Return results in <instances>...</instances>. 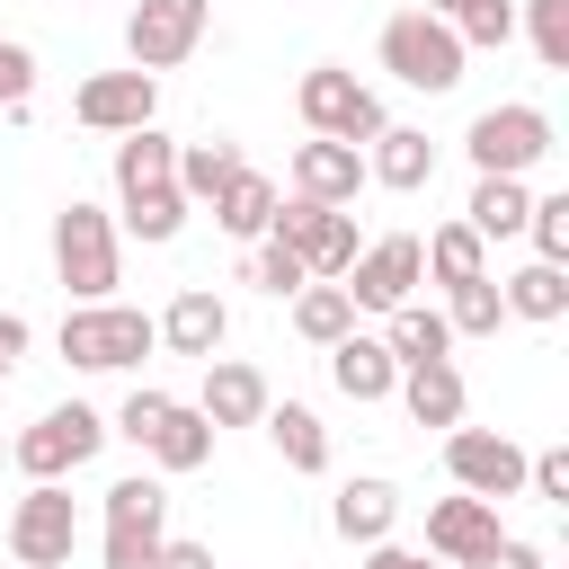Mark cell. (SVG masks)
<instances>
[{
  "label": "cell",
  "mask_w": 569,
  "mask_h": 569,
  "mask_svg": "<svg viewBox=\"0 0 569 569\" xmlns=\"http://www.w3.org/2000/svg\"><path fill=\"white\" fill-rule=\"evenodd\" d=\"M525 36H533L542 71H569V0H525Z\"/></svg>",
  "instance_id": "cell-35"
},
{
  "label": "cell",
  "mask_w": 569,
  "mask_h": 569,
  "mask_svg": "<svg viewBox=\"0 0 569 569\" xmlns=\"http://www.w3.org/2000/svg\"><path fill=\"white\" fill-rule=\"evenodd\" d=\"M53 276H62L71 302H107L116 276H124V258H116V222H107L89 196H71V204L53 213Z\"/></svg>",
  "instance_id": "cell-1"
},
{
  "label": "cell",
  "mask_w": 569,
  "mask_h": 569,
  "mask_svg": "<svg viewBox=\"0 0 569 569\" xmlns=\"http://www.w3.org/2000/svg\"><path fill=\"white\" fill-rule=\"evenodd\" d=\"M196 409L213 418V436H222V427H258V418H267V373L240 365V356H204V391H196Z\"/></svg>",
  "instance_id": "cell-15"
},
{
  "label": "cell",
  "mask_w": 569,
  "mask_h": 569,
  "mask_svg": "<svg viewBox=\"0 0 569 569\" xmlns=\"http://www.w3.org/2000/svg\"><path fill=\"white\" fill-rule=\"evenodd\" d=\"M9 569H18V560H9Z\"/></svg>",
  "instance_id": "cell-47"
},
{
  "label": "cell",
  "mask_w": 569,
  "mask_h": 569,
  "mask_svg": "<svg viewBox=\"0 0 569 569\" xmlns=\"http://www.w3.org/2000/svg\"><path fill=\"white\" fill-rule=\"evenodd\" d=\"M329 525H338V542H382L400 525V489L391 480H347L338 507H329Z\"/></svg>",
  "instance_id": "cell-23"
},
{
  "label": "cell",
  "mask_w": 569,
  "mask_h": 569,
  "mask_svg": "<svg viewBox=\"0 0 569 569\" xmlns=\"http://www.w3.org/2000/svg\"><path fill=\"white\" fill-rule=\"evenodd\" d=\"M160 347V329L133 311V302H71L62 311V356L80 365V373H124V365H142Z\"/></svg>",
  "instance_id": "cell-3"
},
{
  "label": "cell",
  "mask_w": 569,
  "mask_h": 569,
  "mask_svg": "<svg viewBox=\"0 0 569 569\" xmlns=\"http://www.w3.org/2000/svg\"><path fill=\"white\" fill-rule=\"evenodd\" d=\"M231 169H240V142L213 133V142H178V169H169V178H178L187 204H213V196L231 187Z\"/></svg>",
  "instance_id": "cell-26"
},
{
  "label": "cell",
  "mask_w": 569,
  "mask_h": 569,
  "mask_svg": "<svg viewBox=\"0 0 569 569\" xmlns=\"http://www.w3.org/2000/svg\"><path fill=\"white\" fill-rule=\"evenodd\" d=\"M276 204H284V196H276V178H258V169L240 160V169H231V187L213 196V222H222L231 240H267V222H276Z\"/></svg>",
  "instance_id": "cell-21"
},
{
  "label": "cell",
  "mask_w": 569,
  "mask_h": 569,
  "mask_svg": "<svg viewBox=\"0 0 569 569\" xmlns=\"http://www.w3.org/2000/svg\"><path fill=\"white\" fill-rule=\"evenodd\" d=\"M391 329H382V347H391V365H436V356H453V329H445V311H427V302H400V311H382Z\"/></svg>",
  "instance_id": "cell-24"
},
{
  "label": "cell",
  "mask_w": 569,
  "mask_h": 569,
  "mask_svg": "<svg viewBox=\"0 0 569 569\" xmlns=\"http://www.w3.org/2000/svg\"><path fill=\"white\" fill-rule=\"evenodd\" d=\"M418 9H436V18H445V27H453V18H462V0H418Z\"/></svg>",
  "instance_id": "cell-45"
},
{
  "label": "cell",
  "mask_w": 569,
  "mask_h": 569,
  "mask_svg": "<svg viewBox=\"0 0 569 569\" xmlns=\"http://www.w3.org/2000/svg\"><path fill=\"white\" fill-rule=\"evenodd\" d=\"M160 471H204L213 462V418L204 409H187V400H169V418L151 427V445H142Z\"/></svg>",
  "instance_id": "cell-22"
},
{
  "label": "cell",
  "mask_w": 569,
  "mask_h": 569,
  "mask_svg": "<svg viewBox=\"0 0 569 569\" xmlns=\"http://www.w3.org/2000/svg\"><path fill=\"white\" fill-rule=\"evenodd\" d=\"M329 382H338L347 400H391V382H400V365H391V347H382V338H365V329H347V338L329 347Z\"/></svg>",
  "instance_id": "cell-19"
},
{
  "label": "cell",
  "mask_w": 569,
  "mask_h": 569,
  "mask_svg": "<svg viewBox=\"0 0 569 569\" xmlns=\"http://www.w3.org/2000/svg\"><path fill=\"white\" fill-rule=\"evenodd\" d=\"M293 329H302L311 347H338V338L356 329V302H347V284H329V276H311V284L293 293Z\"/></svg>",
  "instance_id": "cell-30"
},
{
  "label": "cell",
  "mask_w": 569,
  "mask_h": 569,
  "mask_svg": "<svg viewBox=\"0 0 569 569\" xmlns=\"http://www.w3.org/2000/svg\"><path fill=\"white\" fill-rule=\"evenodd\" d=\"M27 338H36V329H27L18 311H0V382H9L18 365H27Z\"/></svg>",
  "instance_id": "cell-41"
},
{
  "label": "cell",
  "mask_w": 569,
  "mask_h": 569,
  "mask_svg": "<svg viewBox=\"0 0 569 569\" xmlns=\"http://www.w3.org/2000/svg\"><path fill=\"white\" fill-rule=\"evenodd\" d=\"M169 418V391H124V409H116V436H133V445H151V427Z\"/></svg>",
  "instance_id": "cell-38"
},
{
  "label": "cell",
  "mask_w": 569,
  "mask_h": 569,
  "mask_svg": "<svg viewBox=\"0 0 569 569\" xmlns=\"http://www.w3.org/2000/svg\"><path fill=\"white\" fill-rule=\"evenodd\" d=\"M525 489L560 507V498H569V453H560V445H551V453H525Z\"/></svg>",
  "instance_id": "cell-39"
},
{
  "label": "cell",
  "mask_w": 569,
  "mask_h": 569,
  "mask_svg": "<svg viewBox=\"0 0 569 569\" xmlns=\"http://www.w3.org/2000/svg\"><path fill=\"white\" fill-rule=\"evenodd\" d=\"M365 569H427V560L400 551V542H365Z\"/></svg>",
  "instance_id": "cell-44"
},
{
  "label": "cell",
  "mask_w": 569,
  "mask_h": 569,
  "mask_svg": "<svg viewBox=\"0 0 569 569\" xmlns=\"http://www.w3.org/2000/svg\"><path fill=\"white\" fill-rule=\"evenodd\" d=\"M0 462H9V445H0Z\"/></svg>",
  "instance_id": "cell-46"
},
{
  "label": "cell",
  "mask_w": 569,
  "mask_h": 569,
  "mask_svg": "<svg viewBox=\"0 0 569 569\" xmlns=\"http://www.w3.org/2000/svg\"><path fill=\"white\" fill-rule=\"evenodd\" d=\"M427 551H436L445 569H480V560L498 551V507L471 498V489H462V498H436V507H427Z\"/></svg>",
  "instance_id": "cell-13"
},
{
  "label": "cell",
  "mask_w": 569,
  "mask_h": 569,
  "mask_svg": "<svg viewBox=\"0 0 569 569\" xmlns=\"http://www.w3.org/2000/svg\"><path fill=\"white\" fill-rule=\"evenodd\" d=\"M525 204H533L525 178H480L471 204H462V222H471L480 240H516V231H525Z\"/></svg>",
  "instance_id": "cell-28"
},
{
  "label": "cell",
  "mask_w": 569,
  "mask_h": 569,
  "mask_svg": "<svg viewBox=\"0 0 569 569\" xmlns=\"http://www.w3.org/2000/svg\"><path fill=\"white\" fill-rule=\"evenodd\" d=\"M276 240H293V258L311 267V276H347V258L365 249L356 240V222H347V204H311V196H293V204H276V222H267Z\"/></svg>",
  "instance_id": "cell-10"
},
{
  "label": "cell",
  "mask_w": 569,
  "mask_h": 569,
  "mask_svg": "<svg viewBox=\"0 0 569 569\" xmlns=\"http://www.w3.org/2000/svg\"><path fill=\"white\" fill-rule=\"evenodd\" d=\"M356 187H365V151H356V142L311 133V142L293 151V196H311V204H356Z\"/></svg>",
  "instance_id": "cell-16"
},
{
  "label": "cell",
  "mask_w": 569,
  "mask_h": 569,
  "mask_svg": "<svg viewBox=\"0 0 569 569\" xmlns=\"http://www.w3.org/2000/svg\"><path fill=\"white\" fill-rule=\"evenodd\" d=\"M71 551H80V507L62 480H36L9 507V560L18 569H71Z\"/></svg>",
  "instance_id": "cell-6"
},
{
  "label": "cell",
  "mask_w": 569,
  "mask_h": 569,
  "mask_svg": "<svg viewBox=\"0 0 569 569\" xmlns=\"http://www.w3.org/2000/svg\"><path fill=\"white\" fill-rule=\"evenodd\" d=\"M151 329H160V347H169V356H213V347L231 338V311H222V293H213V284H187Z\"/></svg>",
  "instance_id": "cell-17"
},
{
  "label": "cell",
  "mask_w": 569,
  "mask_h": 569,
  "mask_svg": "<svg viewBox=\"0 0 569 569\" xmlns=\"http://www.w3.org/2000/svg\"><path fill=\"white\" fill-rule=\"evenodd\" d=\"M365 178H373V187H391V196H418V187L436 178V142H427L418 124H382V133H373Z\"/></svg>",
  "instance_id": "cell-18"
},
{
  "label": "cell",
  "mask_w": 569,
  "mask_h": 569,
  "mask_svg": "<svg viewBox=\"0 0 569 569\" xmlns=\"http://www.w3.org/2000/svg\"><path fill=\"white\" fill-rule=\"evenodd\" d=\"M169 542V489L160 480H116L107 489V569H151Z\"/></svg>",
  "instance_id": "cell-8"
},
{
  "label": "cell",
  "mask_w": 569,
  "mask_h": 569,
  "mask_svg": "<svg viewBox=\"0 0 569 569\" xmlns=\"http://www.w3.org/2000/svg\"><path fill=\"white\" fill-rule=\"evenodd\" d=\"M151 569H213V551H204V542H160Z\"/></svg>",
  "instance_id": "cell-43"
},
{
  "label": "cell",
  "mask_w": 569,
  "mask_h": 569,
  "mask_svg": "<svg viewBox=\"0 0 569 569\" xmlns=\"http://www.w3.org/2000/svg\"><path fill=\"white\" fill-rule=\"evenodd\" d=\"M293 107H302V124L311 133H329V142H373L391 116H382V98L356 80V71H338V62H311L302 71V89H293Z\"/></svg>",
  "instance_id": "cell-4"
},
{
  "label": "cell",
  "mask_w": 569,
  "mask_h": 569,
  "mask_svg": "<svg viewBox=\"0 0 569 569\" xmlns=\"http://www.w3.org/2000/svg\"><path fill=\"white\" fill-rule=\"evenodd\" d=\"M169 169H178V142H169L160 124H133V133L116 142V196H124V187H160Z\"/></svg>",
  "instance_id": "cell-31"
},
{
  "label": "cell",
  "mask_w": 569,
  "mask_h": 569,
  "mask_svg": "<svg viewBox=\"0 0 569 569\" xmlns=\"http://www.w3.org/2000/svg\"><path fill=\"white\" fill-rule=\"evenodd\" d=\"M453 36H462V44H507V36H516V0H462Z\"/></svg>",
  "instance_id": "cell-37"
},
{
  "label": "cell",
  "mask_w": 569,
  "mask_h": 569,
  "mask_svg": "<svg viewBox=\"0 0 569 569\" xmlns=\"http://www.w3.org/2000/svg\"><path fill=\"white\" fill-rule=\"evenodd\" d=\"M462 151H471V169L480 178H525L533 160H551V116L542 107H480L471 116V133H462Z\"/></svg>",
  "instance_id": "cell-5"
},
{
  "label": "cell",
  "mask_w": 569,
  "mask_h": 569,
  "mask_svg": "<svg viewBox=\"0 0 569 569\" xmlns=\"http://www.w3.org/2000/svg\"><path fill=\"white\" fill-rule=\"evenodd\" d=\"M462 36L436 18V9H400V18H382V71L391 80H409V89H427V98H445L453 80H462Z\"/></svg>",
  "instance_id": "cell-2"
},
{
  "label": "cell",
  "mask_w": 569,
  "mask_h": 569,
  "mask_svg": "<svg viewBox=\"0 0 569 569\" xmlns=\"http://www.w3.org/2000/svg\"><path fill=\"white\" fill-rule=\"evenodd\" d=\"M204 0H133V18H124V53H133V71H178L196 44H204Z\"/></svg>",
  "instance_id": "cell-9"
},
{
  "label": "cell",
  "mask_w": 569,
  "mask_h": 569,
  "mask_svg": "<svg viewBox=\"0 0 569 569\" xmlns=\"http://www.w3.org/2000/svg\"><path fill=\"white\" fill-rule=\"evenodd\" d=\"M525 231H533V258L569 267V196H533L525 204Z\"/></svg>",
  "instance_id": "cell-36"
},
{
  "label": "cell",
  "mask_w": 569,
  "mask_h": 569,
  "mask_svg": "<svg viewBox=\"0 0 569 569\" xmlns=\"http://www.w3.org/2000/svg\"><path fill=\"white\" fill-rule=\"evenodd\" d=\"M267 436H276V453L293 462V471H329V427L302 409V400H267V418H258Z\"/></svg>",
  "instance_id": "cell-25"
},
{
  "label": "cell",
  "mask_w": 569,
  "mask_h": 569,
  "mask_svg": "<svg viewBox=\"0 0 569 569\" xmlns=\"http://www.w3.org/2000/svg\"><path fill=\"white\" fill-rule=\"evenodd\" d=\"M391 391L409 400L418 427H462V373H453V356H436V365H400Z\"/></svg>",
  "instance_id": "cell-20"
},
{
  "label": "cell",
  "mask_w": 569,
  "mask_h": 569,
  "mask_svg": "<svg viewBox=\"0 0 569 569\" xmlns=\"http://www.w3.org/2000/svg\"><path fill=\"white\" fill-rule=\"evenodd\" d=\"M151 107H160V80H151V71H98V80H80V98H71V116H80L89 133H133V124H151Z\"/></svg>",
  "instance_id": "cell-14"
},
{
  "label": "cell",
  "mask_w": 569,
  "mask_h": 569,
  "mask_svg": "<svg viewBox=\"0 0 569 569\" xmlns=\"http://www.w3.org/2000/svg\"><path fill=\"white\" fill-rule=\"evenodd\" d=\"M445 471H453V489H471L489 507L525 489V453L507 436H489V427H445Z\"/></svg>",
  "instance_id": "cell-12"
},
{
  "label": "cell",
  "mask_w": 569,
  "mask_h": 569,
  "mask_svg": "<svg viewBox=\"0 0 569 569\" xmlns=\"http://www.w3.org/2000/svg\"><path fill=\"white\" fill-rule=\"evenodd\" d=\"M480 569H542V551H533V542H516V533H498V551H489Z\"/></svg>",
  "instance_id": "cell-42"
},
{
  "label": "cell",
  "mask_w": 569,
  "mask_h": 569,
  "mask_svg": "<svg viewBox=\"0 0 569 569\" xmlns=\"http://www.w3.org/2000/svg\"><path fill=\"white\" fill-rule=\"evenodd\" d=\"M98 445H107V418H98L89 400H62V409H44V418L9 445V462H18L27 480H62V471H80Z\"/></svg>",
  "instance_id": "cell-7"
},
{
  "label": "cell",
  "mask_w": 569,
  "mask_h": 569,
  "mask_svg": "<svg viewBox=\"0 0 569 569\" xmlns=\"http://www.w3.org/2000/svg\"><path fill=\"white\" fill-rule=\"evenodd\" d=\"M498 293H507V311H516V320H560V311H569V267L533 258V267H516Z\"/></svg>",
  "instance_id": "cell-29"
},
{
  "label": "cell",
  "mask_w": 569,
  "mask_h": 569,
  "mask_svg": "<svg viewBox=\"0 0 569 569\" xmlns=\"http://www.w3.org/2000/svg\"><path fill=\"white\" fill-rule=\"evenodd\" d=\"M249 284H267V293L284 302V293H302V284H311V267L293 258V240H276V231H267V240H258V258H249Z\"/></svg>",
  "instance_id": "cell-34"
},
{
  "label": "cell",
  "mask_w": 569,
  "mask_h": 569,
  "mask_svg": "<svg viewBox=\"0 0 569 569\" xmlns=\"http://www.w3.org/2000/svg\"><path fill=\"white\" fill-rule=\"evenodd\" d=\"M418 258H427V276H436V284H471V276H489V240H480L471 222L427 231V240H418Z\"/></svg>",
  "instance_id": "cell-27"
},
{
  "label": "cell",
  "mask_w": 569,
  "mask_h": 569,
  "mask_svg": "<svg viewBox=\"0 0 569 569\" xmlns=\"http://www.w3.org/2000/svg\"><path fill=\"white\" fill-rule=\"evenodd\" d=\"M418 276H427V258H418V240H409V231L365 240V249L347 258V302H356V311H400Z\"/></svg>",
  "instance_id": "cell-11"
},
{
  "label": "cell",
  "mask_w": 569,
  "mask_h": 569,
  "mask_svg": "<svg viewBox=\"0 0 569 569\" xmlns=\"http://www.w3.org/2000/svg\"><path fill=\"white\" fill-rule=\"evenodd\" d=\"M178 222H187V196H178V178H160V187H124V231L133 240H178Z\"/></svg>",
  "instance_id": "cell-32"
},
{
  "label": "cell",
  "mask_w": 569,
  "mask_h": 569,
  "mask_svg": "<svg viewBox=\"0 0 569 569\" xmlns=\"http://www.w3.org/2000/svg\"><path fill=\"white\" fill-rule=\"evenodd\" d=\"M27 89H36V53L27 44H0V107H18Z\"/></svg>",
  "instance_id": "cell-40"
},
{
  "label": "cell",
  "mask_w": 569,
  "mask_h": 569,
  "mask_svg": "<svg viewBox=\"0 0 569 569\" xmlns=\"http://www.w3.org/2000/svg\"><path fill=\"white\" fill-rule=\"evenodd\" d=\"M445 293H453V311H445V329H453V338H498V320H507L498 276H471V284H445Z\"/></svg>",
  "instance_id": "cell-33"
}]
</instances>
